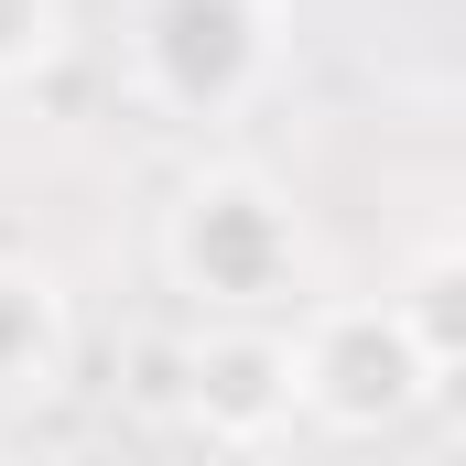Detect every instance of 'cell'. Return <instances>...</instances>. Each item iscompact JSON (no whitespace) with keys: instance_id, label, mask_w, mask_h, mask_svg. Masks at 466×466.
<instances>
[{"instance_id":"cell-6","label":"cell","mask_w":466,"mask_h":466,"mask_svg":"<svg viewBox=\"0 0 466 466\" xmlns=\"http://www.w3.org/2000/svg\"><path fill=\"white\" fill-rule=\"evenodd\" d=\"M55 44H66V0H0V87L33 76Z\"/></svg>"},{"instance_id":"cell-4","label":"cell","mask_w":466,"mask_h":466,"mask_svg":"<svg viewBox=\"0 0 466 466\" xmlns=\"http://www.w3.org/2000/svg\"><path fill=\"white\" fill-rule=\"evenodd\" d=\"M196 423L218 434V445H260V434H282L293 423V348L282 337H207L196 348Z\"/></svg>"},{"instance_id":"cell-3","label":"cell","mask_w":466,"mask_h":466,"mask_svg":"<svg viewBox=\"0 0 466 466\" xmlns=\"http://www.w3.org/2000/svg\"><path fill=\"white\" fill-rule=\"evenodd\" d=\"M282 348H293V412H315L326 434H380V423H401L412 401H434V369L412 358L390 293H380V304H326V315H315L304 337H282Z\"/></svg>"},{"instance_id":"cell-2","label":"cell","mask_w":466,"mask_h":466,"mask_svg":"<svg viewBox=\"0 0 466 466\" xmlns=\"http://www.w3.org/2000/svg\"><path fill=\"white\" fill-rule=\"evenodd\" d=\"M130 66L152 109L228 119L271 76V0H141L130 11Z\"/></svg>"},{"instance_id":"cell-1","label":"cell","mask_w":466,"mask_h":466,"mask_svg":"<svg viewBox=\"0 0 466 466\" xmlns=\"http://www.w3.org/2000/svg\"><path fill=\"white\" fill-rule=\"evenodd\" d=\"M163 260H174V282H185L196 304L260 315V304H282V293L304 282L293 196H282L271 174H249V163H207V174H185L174 207H163Z\"/></svg>"},{"instance_id":"cell-5","label":"cell","mask_w":466,"mask_h":466,"mask_svg":"<svg viewBox=\"0 0 466 466\" xmlns=\"http://www.w3.org/2000/svg\"><path fill=\"white\" fill-rule=\"evenodd\" d=\"M66 358H76L66 282L44 260H0V390H55Z\"/></svg>"}]
</instances>
